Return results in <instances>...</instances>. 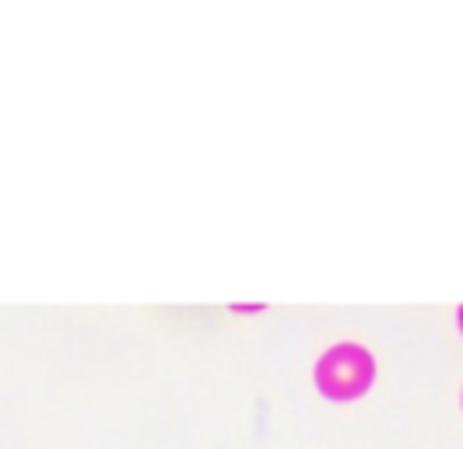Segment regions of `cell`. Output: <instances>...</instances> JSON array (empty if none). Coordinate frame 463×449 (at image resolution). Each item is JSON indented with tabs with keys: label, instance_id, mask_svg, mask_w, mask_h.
I'll return each instance as SVG.
<instances>
[{
	"label": "cell",
	"instance_id": "cell-1",
	"mask_svg": "<svg viewBox=\"0 0 463 449\" xmlns=\"http://www.w3.org/2000/svg\"><path fill=\"white\" fill-rule=\"evenodd\" d=\"M317 390L334 404H351L373 390L376 362L362 344H337L317 362Z\"/></svg>",
	"mask_w": 463,
	"mask_h": 449
},
{
	"label": "cell",
	"instance_id": "cell-2",
	"mask_svg": "<svg viewBox=\"0 0 463 449\" xmlns=\"http://www.w3.org/2000/svg\"><path fill=\"white\" fill-rule=\"evenodd\" d=\"M460 330H463V309H460Z\"/></svg>",
	"mask_w": 463,
	"mask_h": 449
}]
</instances>
